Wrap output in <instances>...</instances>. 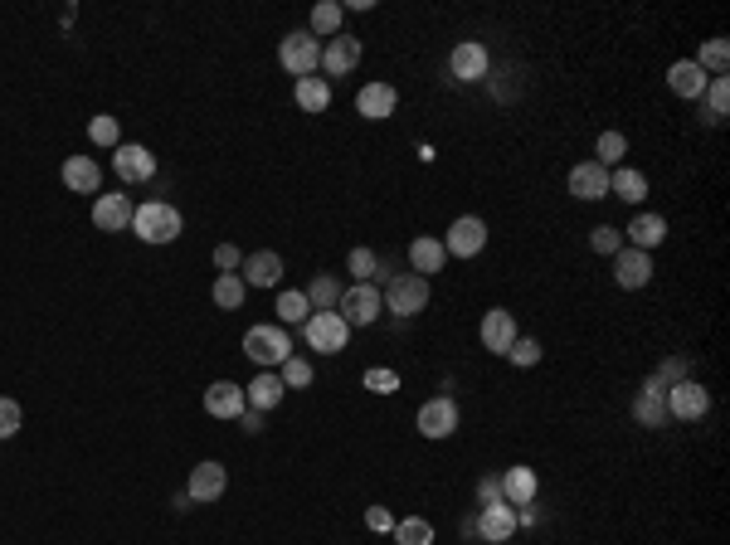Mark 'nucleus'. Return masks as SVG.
Returning <instances> with one entry per match:
<instances>
[{
	"label": "nucleus",
	"mask_w": 730,
	"mask_h": 545,
	"mask_svg": "<svg viewBox=\"0 0 730 545\" xmlns=\"http://www.w3.org/2000/svg\"><path fill=\"white\" fill-rule=\"evenodd\" d=\"M400 108V93H395V83H365L361 93H356V112H361L365 122H385V117H395Z\"/></svg>",
	"instance_id": "14"
},
{
	"label": "nucleus",
	"mask_w": 730,
	"mask_h": 545,
	"mask_svg": "<svg viewBox=\"0 0 730 545\" xmlns=\"http://www.w3.org/2000/svg\"><path fill=\"white\" fill-rule=\"evenodd\" d=\"M662 400H667V419L696 424V419H706V409H711V390H706L701 380H682V385H672Z\"/></svg>",
	"instance_id": "7"
},
{
	"label": "nucleus",
	"mask_w": 730,
	"mask_h": 545,
	"mask_svg": "<svg viewBox=\"0 0 730 545\" xmlns=\"http://www.w3.org/2000/svg\"><path fill=\"white\" fill-rule=\"evenodd\" d=\"M623 156H628V137H623V132H599V142H594V161L609 171V166H623Z\"/></svg>",
	"instance_id": "37"
},
{
	"label": "nucleus",
	"mask_w": 730,
	"mask_h": 545,
	"mask_svg": "<svg viewBox=\"0 0 730 545\" xmlns=\"http://www.w3.org/2000/svg\"><path fill=\"white\" fill-rule=\"evenodd\" d=\"M59 176H64V185H69L73 195H98V185H103V166H98L93 156H69Z\"/></svg>",
	"instance_id": "21"
},
{
	"label": "nucleus",
	"mask_w": 730,
	"mask_h": 545,
	"mask_svg": "<svg viewBox=\"0 0 730 545\" xmlns=\"http://www.w3.org/2000/svg\"><path fill=\"white\" fill-rule=\"evenodd\" d=\"M701 98H706V112H711V122H726V117H730V83H726V78H711Z\"/></svg>",
	"instance_id": "40"
},
{
	"label": "nucleus",
	"mask_w": 730,
	"mask_h": 545,
	"mask_svg": "<svg viewBox=\"0 0 730 545\" xmlns=\"http://www.w3.org/2000/svg\"><path fill=\"white\" fill-rule=\"evenodd\" d=\"M458 429V404L448 400V395H438V400H424L419 404V434L424 438H448Z\"/></svg>",
	"instance_id": "15"
},
{
	"label": "nucleus",
	"mask_w": 730,
	"mask_h": 545,
	"mask_svg": "<svg viewBox=\"0 0 730 545\" xmlns=\"http://www.w3.org/2000/svg\"><path fill=\"white\" fill-rule=\"evenodd\" d=\"M395 545H434L429 516H400V521H395Z\"/></svg>",
	"instance_id": "36"
},
{
	"label": "nucleus",
	"mask_w": 730,
	"mask_h": 545,
	"mask_svg": "<svg viewBox=\"0 0 730 545\" xmlns=\"http://www.w3.org/2000/svg\"><path fill=\"white\" fill-rule=\"evenodd\" d=\"M589 249H594V254H619L623 229H614V224H594V229H589Z\"/></svg>",
	"instance_id": "45"
},
{
	"label": "nucleus",
	"mask_w": 730,
	"mask_h": 545,
	"mask_svg": "<svg viewBox=\"0 0 730 545\" xmlns=\"http://www.w3.org/2000/svg\"><path fill=\"white\" fill-rule=\"evenodd\" d=\"M443 239H429V234H424V239H414V244H409V263H414V273H419V278H434L438 268H443Z\"/></svg>",
	"instance_id": "29"
},
{
	"label": "nucleus",
	"mask_w": 730,
	"mask_h": 545,
	"mask_svg": "<svg viewBox=\"0 0 730 545\" xmlns=\"http://www.w3.org/2000/svg\"><path fill=\"white\" fill-rule=\"evenodd\" d=\"M380 297H385V307H390L395 317H419V312L429 307V278H419V273H395V278L380 288Z\"/></svg>",
	"instance_id": "4"
},
{
	"label": "nucleus",
	"mask_w": 730,
	"mask_h": 545,
	"mask_svg": "<svg viewBox=\"0 0 730 545\" xmlns=\"http://www.w3.org/2000/svg\"><path fill=\"white\" fill-rule=\"evenodd\" d=\"M361 64V39L356 35H336L322 44V73H331V78H346V73Z\"/></svg>",
	"instance_id": "18"
},
{
	"label": "nucleus",
	"mask_w": 730,
	"mask_h": 545,
	"mask_svg": "<svg viewBox=\"0 0 730 545\" xmlns=\"http://www.w3.org/2000/svg\"><path fill=\"white\" fill-rule=\"evenodd\" d=\"M283 395H288V385L278 380V370H263L254 385H244V400H249V409H258V414L278 409V404H283Z\"/></svg>",
	"instance_id": "24"
},
{
	"label": "nucleus",
	"mask_w": 730,
	"mask_h": 545,
	"mask_svg": "<svg viewBox=\"0 0 730 545\" xmlns=\"http://www.w3.org/2000/svg\"><path fill=\"white\" fill-rule=\"evenodd\" d=\"M511 536H516V507L497 502V507H482V511H477V541L507 545Z\"/></svg>",
	"instance_id": "17"
},
{
	"label": "nucleus",
	"mask_w": 730,
	"mask_h": 545,
	"mask_svg": "<svg viewBox=\"0 0 730 545\" xmlns=\"http://www.w3.org/2000/svg\"><path fill=\"white\" fill-rule=\"evenodd\" d=\"M224 487H229V473H224V463H195V468H190V482H185L190 502H200V507L219 502V497H224Z\"/></svg>",
	"instance_id": "13"
},
{
	"label": "nucleus",
	"mask_w": 730,
	"mask_h": 545,
	"mask_svg": "<svg viewBox=\"0 0 730 545\" xmlns=\"http://www.w3.org/2000/svg\"><path fill=\"white\" fill-rule=\"evenodd\" d=\"M278 380H283L288 390H307V385H312V361H302V356H288V361L278 365Z\"/></svg>",
	"instance_id": "43"
},
{
	"label": "nucleus",
	"mask_w": 730,
	"mask_h": 545,
	"mask_svg": "<svg viewBox=\"0 0 730 545\" xmlns=\"http://www.w3.org/2000/svg\"><path fill=\"white\" fill-rule=\"evenodd\" d=\"M132 215H137L132 195H98V200H93V224H98L103 234H122V229H132Z\"/></svg>",
	"instance_id": "16"
},
{
	"label": "nucleus",
	"mask_w": 730,
	"mask_h": 545,
	"mask_svg": "<svg viewBox=\"0 0 730 545\" xmlns=\"http://www.w3.org/2000/svg\"><path fill=\"white\" fill-rule=\"evenodd\" d=\"M487 249V224L477 215H458L448 224V234H443V254L453 258H477Z\"/></svg>",
	"instance_id": "8"
},
{
	"label": "nucleus",
	"mask_w": 730,
	"mask_h": 545,
	"mask_svg": "<svg viewBox=\"0 0 730 545\" xmlns=\"http://www.w3.org/2000/svg\"><path fill=\"white\" fill-rule=\"evenodd\" d=\"M244 278H239V273H219L215 278V288H210V297H215V307L219 312H239V307H244Z\"/></svg>",
	"instance_id": "33"
},
{
	"label": "nucleus",
	"mask_w": 730,
	"mask_h": 545,
	"mask_svg": "<svg viewBox=\"0 0 730 545\" xmlns=\"http://www.w3.org/2000/svg\"><path fill=\"white\" fill-rule=\"evenodd\" d=\"M341 15H346V5H341V0H317V5H312V30H307V35L317 39H336L341 35Z\"/></svg>",
	"instance_id": "31"
},
{
	"label": "nucleus",
	"mask_w": 730,
	"mask_h": 545,
	"mask_svg": "<svg viewBox=\"0 0 730 545\" xmlns=\"http://www.w3.org/2000/svg\"><path fill=\"white\" fill-rule=\"evenodd\" d=\"M278 64L292 73V78H312L322 69V39H312L307 30H292L278 44Z\"/></svg>",
	"instance_id": "5"
},
{
	"label": "nucleus",
	"mask_w": 730,
	"mask_h": 545,
	"mask_svg": "<svg viewBox=\"0 0 730 545\" xmlns=\"http://www.w3.org/2000/svg\"><path fill=\"white\" fill-rule=\"evenodd\" d=\"M215 268H219V273H234V268H244V254H239L234 244H219V249H215Z\"/></svg>",
	"instance_id": "48"
},
{
	"label": "nucleus",
	"mask_w": 730,
	"mask_h": 545,
	"mask_svg": "<svg viewBox=\"0 0 730 545\" xmlns=\"http://www.w3.org/2000/svg\"><path fill=\"white\" fill-rule=\"evenodd\" d=\"M623 234L633 239V249H643V254H653L657 244L667 239V219H662V215H648V210H643V215H633V224H628Z\"/></svg>",
	"instance_id": "25"
},
{
	"label": "nucleus",
	"mask_w": 730,
	"mask_h": 545,
	"mask_svg": "<svg viewBox=\"0 0 730 545\" xmlns=\"http://www.w3.org/2000/svg\"><path fill=\"white\" fill-rule=\"evenodd\" d=\"M112 171H117V181L122 185H142L156 176V156L146 151V146L137 142H122L117 151H112Z\"/></svg>",
	"instance_id": "10"
},
{
	"label": "nucleus",
	"mask_w": 730,
	"mask_h": 545,
	"mask_svg": "<svg viewBox=\"0 0 730 545\" xmlns=\"http://www.w3.org/2000/svg\"><path fill=\"white\" fill-rule=\"evenodd\" d=\"M448 69H453L458 83H482V78L492 73V54H487V44H482V39H463V44H453Z\"/></svg>",
	"instance_id": "9"
},
{
	"label": "nucleus",
	"mask_w": 730,
	"mask_h": 545,
	"mask_svg": "<svg viewBox=\"0 0 730 545\" xmlns=\"http://www.w3.org/2000/svg\"><path fill=\"white\" fill-rule=\"evenodd\" d=\"M336 312H341V322H346V327H375V322H380V312H385V297H380L375 283H351V288H341Z\"/></svg>",
	"instance_id": "3"
},
{
	"label": "nucleus",
	"mask_w": 730,
	"mask_h": 545,
	"mask_svg": "<svg viewBox=\"0 0 730 545\" xmlns=\"http://www.w3.org/2000/svg\"><path fill=\"white\" fill-rule=\"evenodd\" d=\"M346 268H351V278H356V283H370V278H380V254L361 244V249H351Z\"/></svg>",
	"instance_id": "41"
},
{
	"label": "nucleus",
	"mask_w": 730,
	"mask_h": 545,
	"mask_svg": "<svg viewBox=\"0 0 730 545\" xmlns=\"http://www.w3.org/2000/svg\"><path fill=\"white\" fill-rule=\"evenodd\" d=\"M633 419H638L643 429H662V424H667V400L653 395V390H638V400H633Z\"/></svg>",
	"instance_id": "35"
},
{
	"label": "nucleus",
	"mask_w": 730,
	"mask_h": 545,
	"mask_svg": "<svg viewBox=\"0 0 730 545\" xmlns=\"http://www.w3.org/2000/svg\"><path fill=\"white\" fill-rule=\"evenodd\" d=\"M477 502H482V507H497V502H502V473L477 477Z\"/></svg>",
	"instance_id": "47"
},
{
	"label": "nucleus",
	"mask_w": 730,
	"mask_h": 545,
	"mask_svg": "<svg viewBox=\"0 0 730 545\" xmlns=\"http://www.w3.org/2000/svg\"><path fill=\"white\" fill-rule=\"evenodd\" d=\"M477 336H482V346H487L492 356H507L511 341H516L521 331H516V317H511L507 307H492V312H482V327H477Z\"/></svg>",
	"instance_id": "12"
},
{
	"label": "nucleus",
	"mask_w": 730,
	"mask_h": 545,
	"mask_svg": "<svg viewBox=\"0 0 730 545\" xmlns=\"http://www.w3.org/2000/svg\"><path fill=\"white\" fill-rule=\"evenodd\" d=\"M185 229V219L176 205H166V200H146L137 205V215H132V234L142 239V244H156V249H166V244H176Z\"/></svg>",
	"instance_id": "1"
},
{
	"label": "nucleus",
	"mask_w": 730,
	"mask_h": 545,
	"mask_svg": "<svg viewBox=\"0 0 730 545\" xmlns=\"http://www.w3.org/2000/svg\"><path fill=\"white\" fill-rule=\"evenodd\" d=\"M570 195H575V200H604V195H609V171H604L599 161H580V166L570 171Z\"/></svg>",
	"instance_id": "22"
},
{
	"label": "nucleus",
	"mask_w": 730,
	"mask_h": 545,
	"mask_svg": "<svg viewBox=\"0 0 730 545\" xmlns=\"http://www.w3.org/2000/svg\"><path fill=\"white\" fill-rule=\"evenodd\" d=\"M312 317V302H307V292H278V322L292 327V322H307Z\"/></svg>",
	"instance_id": "38"
},
{
	"label": "nucleus",
	"mask_w": 730,
	"mask_h": 545,
	"mask_svg": "<svg viewBox=\"0 0 730 545\" xmlns=\"http://www.w3.org/2000/svg\"><path fill=\"white\" fill-rule=\"evenodd\" d=\"M507 361L521 365V370L541 365V341H536V336H516V341H511V351H507Z\"/></svg>",
	"instance_id": "44"
},
{
	"label": "nucleus",
	"mask_w": 730,
	"mask_h": 545,
	"mask_svg": "<svg viewBox=\"0 0 730 545\" xmlns=\"http://www.w3.org/2000/svg\"><path fill=\"white\" fill-rule=\"evenodd\" d=\"M302 336H307V346H312V351H322V356H336V351H346V341H351V327L341 322V312H312V317L302 322Z\"/></svg>",
	"instance_id": "6"
},
{
	"label": "nucleus",
	"mask_w": 730,
	"mask_h": 545,
	"mask_svg": "<svg viewBox=\"0 0 730 545\" xmlns=\"http://www.w3.org/2000/svg\"><path fill=\"white\" fill-rule=\"evenodd\" d=\"M292 98H297V108L302 112H327L331 108V83L327 78H297V88H292Z\"/></svg>",
	"instance_id": "30"
},
{
	"label": "nucleus",
	"mask_w": 730,
	"mask_h": 545,
	"mask_svg": "<svg viewBox=\"0 0 730 545\" xmlns=\"http://www.w3.org/2000/svg\"><path fill=\"white\" fill-rule=\"evenodd\" d=\"M244 409H249L244 385H234V380H215V385L205 390V414H210V419H239Z\"/></svg>",
	"instance_id": "19"
},
{
	"label": "nucleus",
	"mask_w": 730,
	"mask_h": 545,
	"mask_svg": "<svg viewBox=\"0 0 730 545\" xmlns=\"http://www.w3.org/2000/svg\"><path fill=\"white\" fill-rule=\"evenodd\" d=\"M361 385L370 390V395H395V390H400V375H395L390 365H370V370L361 375Z\"/></svg>",
	"instance_id": "42"
},
{
	"label": "nucleus",
	"mask_w": 730,
	"mask_h": 545,
	"mask_svg": "<svg viewBox=\"0 0 730 545\" xmlns=\"http://www.w3.org/2000/svg\"><path fill=\"white\" fill-rule=\"evenodd\" d=\"M88 142H93V146H108V151H117V146H122V127H117V117H112V112H98V117L88 122Z\"/></svg>",
	"instance_id": "39"
},
{
	"label": "nucleus",
	"mask_w": 730,
	"mask_h": 545,
	"mask_svg": "<svg viewBox=\"0 0 730 545\" xmlns=\"http://www.w3.org/2000/svg\"><path fill=\"white\" fill-rule=\"evenodd\" d=\"M609 195H619L628 205H643L648 200V176L633 171V166H619V171H609Z\"/></svg>",
	"instance_id": "27"
},
{
	"label": "nucleus",
	"mask_w": 730,
	"mask_h": 545,
	"mask_svg": "<svg viewBox=\"0 0 730 545\" xmlns=\"http://www.w3.org/2000/svg\"><path fill=\"white\" fill-rule=\"evenodd\" d=\"M682 380H692V356H667V361L653 370V380L643 385V390H653V395H667L672 385H682Z\"/></svg>",
	"instance_id": "28"
},
{
	"label": "nucleus",
	"mask_w": 730,
	"mask_h": 545,
	"mask_svg": "<svg viewBox=\"0 0 730 545\" xmlns=\"http://www.w3.org/2000/svg\"><path fill=\"white\" fill-rule=\"evenodd\" d=\"M273 283H283V258L273 249H258L244 258V288H273Z\"/></svg>",
	"instance_id": "23"
},
{
	"label": "nucleus",
	"mask_w": 730,
	"mask_h": 545,
	"mask_svg": "<svg viewBox=\"0 0 730 545\" xmlns=\"http://www.w3.org/2000/svg\"><path fill=\"white\" fill-rule=\"evenodd\" d=\"M614 283L623 292H638L653 283V254H643V249H619L614 254Z\"/></svg>",
	"instance_id": "11"
},
{
	"label": "nucleus",
	"mask_w": 730,
	"mask_h": 545,
	"mask_svg": "<svg viewBox=\"0 0 730 545\" xmlns=\"http://www.w3.org/2000/svg\"><path fill=\"white\" fill-rule=\"evenodd\" d=\"M20 424H25L20 404H15V400H0V443H5V438H15V434H20Z\"/></svg>",
	"instance_id": "46"
},
{
	"label": "nucleus",
	"mask_w": 730,
	"mask_h": 545,
	"mask_svg": "<svg viewBox=\"0 0 730 545\" xmlns=\"http://www.w3.org/2000/svg\"><path fill=\"white\" fill-rule=\"evenodd\" d=\"M239 429H244V434H258V429H263V414H258V409H244V414H239Z\"/></svg>",
	"instance_id": "50"
},
{
	"label": "nucleus",
	"mask_w": 730,
	"mask_h": 545,
	"mask_svg": "<svg viewBox=\"0 0 730 545\" xmlns=\"http://www.w3.org/2000/svg\"><path fill=\"white\" fill-rule=\"evenodd\" d=\"M365 526L370 531H395V516H390V507H370L365 511Z\"/></svg>",
	"instance_id": "49"
},
{
	"label": "nucleus",
	"mask_w": 730,
	"mask_h": 545,
	"mask_svg": "<svg viewBox=\"0 0 730 545\" xmlns=\"http://www.w3.org/2000/svg\"><path fill=\"white\" fill-rule=\"evenodd\" d=\"M307 302H312V312H336V302H341V278H336V273H317L312 288H307Z\"/></svg>",
	"instance_id": "34"
},
{
	"label": "nucleus",
	"mask_w": 730,
	"mask_h": 545,
	"mask_svg": "<svg viewBox=\"0 0 730 545\" xmlns=\"http://www.w3.org/2000/svg\"><path fill=\"white\" fill-rule=\"evenodd\" d=\"M244 356L263 370H278V365L292 356V341L283 327H273V322H263V327H249L244 331Z\"/></svg>",
	"instance_id": "2"
},
{
	"label": "nucleus",
	"mask_w": 730,
	"mask_h": 545,
	"mask_svg": "<svg viewBox=\"0 0 730 545\" xmlns=\"http://www.w3.org/2000/svg\"><path fill=\"white\" fill-rule=\"evenodd\" d=\"M516 526H541V511H536V502H531V507H516Z\"/></svg>",
	"instance_id": "51"
},
{
	"label": "nucleus",
	"mask_w": 730,
	"mask_h": 545,
	"mask_svg": "<svg viewBox=\"0 0 730 545\" xmlns=\"http://www.w3.org/2000/svg\"><path fill=\"white\" fill-rule=\"evenodd\" d=\"M692 64L701 73H716V78H726V69H730V39L726 35L706 39V44H701V54H696Z\"/></svg>",
	"instance_id": "32"
},
{
	"label": "nucleus",
	"mask_w": 730,
	"mask_h": 545,
	"mask_svg": "<svg viewBox=\"0 0 730 545\" xmlns=\"http://www.w3.org/2000/svg\"><path fill=\"white\" fill-rule=\"evenodd\" d=\"M706 83H711V73H701L692 59H682V64H672V69H667V88H672L677 98H701V93H706Z\"/></svg>",
	"instance_id": "26"
},
{
	"label": "nucleus",
	"mask_w": 730,
	"mask_h": 545,
	"mask_svg": "<svg viewBox=\"0 0 730 545\" xmlns=\"http://www.w3.org/2000/svg\"><path fill=\"white\" fill-rule=\"evenodd\" d=\"M536 492H541V477H536V468L516 463V468L502 473V502H507V507H531V502H536Z\"/></svg>",
	"instance_id": "20"
}]
</instances>
